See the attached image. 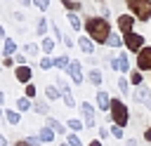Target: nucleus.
I'll list each match as a JSON object with an SVG mask.
<instances>
[{"label": "nucleus", "mask_w": 151, "mask_h": 146, "mask_svg": "<svg viewBox=\"0 0 151 146\" xmlns=\"http://www.w3.org/2000/svg\"><path fill=\"white\" fill-rule=\"evenodd\" d=\"M85 31H87V35L94 42H109V38H111V26H109L106 19H97V16L94 19H87Z\"/></svg>", "instance_id": "nucleus-1"}, {"label": "nucleus", "mask_w": 151, "mask_h": 146, "mask_svg": "<svg viewBox=\"0 0 151 146\" xmlns=\"http://www.w3.org/2000/svg\"><path fill=\"white\" fill-rule=\"evenodd\" d=\"M127 7L132 9V14L139 21L151 19V0H127Z\"/></svg>", "instance_id": "nucleus-2"}, {"label": "nucleus", "mask_w": 151, "mask_h": 146, "mask_svg": "<svg viewBox=\"0 0 151 146\" xmlns=\"http://www.w3.org/2000/svg\"><path fill=\"white\" fill-rule=\"evenodd\" d=\"M111 118H113V122L118 125V127H123V125H127V108H125V104L123 101H118V99H113L111 101Z\"/></svg>", "instance_id": "nucleus-3"}, {"label": "nucleus", "mask_w": 151, "mask_h": 146, "mask_svg": "<svg viewBox=\"0 0 151 146\" xmlns=\"http://www.w3.org/2000/svg\"><path fill=\"white\" fill-rule=\"evenodd\" d=\"M125 45H127V49H139V52H142V49H144V47H142V45H144V38L132 31V33L125 35Z\"/></svg>", "instance_id": "nucleus-4"}, {"label": "nucleus", "mask_w": 151, "mask_h": 146, "mask_svg": "<svg viewBox=\"0 0 151 146\" xmlns=\"http://www.w3.org/2000/svg\"><path fill=\"white\" fill-rule=\"evenodd\" d=\"M137 66L142 71H151V47H144L137 57Z\"/></svg>", "instance_id": "nucleus-5"}, {"label": "nucleus", "mask_w": 151, "mask_h": 146, "mask_svg": "<svg viewBox=\"0 0 151 146\" xmlns=\"http://www.w3.org/2000/svg\"><path fill=\"white\" fill-rule=\"evenodd\" d=\"M134 99H137V101H142V104H144V106L151 111V89H149L146 85H139V89H137Z\"/></svg>", "instance_id": "nucleus-6"}, {"label": "nucleus", "mask_w": 151, "mask_h": 146, "mask_svg": "<svg viewBox=\"0 0 151 146\" xmlns=\"http://www.w3.org/2000/svg\"><path fill=\"white\" fill-rule=\"evenodd\" d=\"M68 75H71V80H73L76 85L83 82V68H80L78 61H71V66H68Z\"/></svg>", "instance_id": "nucleus-7"}, {"label": "nucleus", "mask_w": 151, "mask_h": 146, "mask_svg": "<svg viewBox=\"0 0 151 146\" xmlns=\"http://www.w3.org/2000/svg\"><path fill=\"white\" fill-rule=\"evenodd\" d=\"M80 108H83V113H85V125H87V127H94V106L87 104V101H83Z\"/></svg>", "instance_id": "nucleus-8"}, {"label": "nucleus", "mask_w": 151, "mask_h": 146, "mask_svg": "<svg viewBox=\"0 0 151 146\" xmlns=\"http://www.w3.org/2000/svg\"><path fill=\"white\" fill-rule=\"evenodd\" d=\"M132 24H134V19L130 16V14H120L118 16V26H120V31L127 35V33H132Z\"/></svg>", "instance_id": "nucleus-9"}, {"label": "nucleus", "mask_w": 151, "mask_h": 146, "mask_svg": "<svg viewBox=\"0 0 151 146\" xmlns=\"http://www.w3.org/2000/svg\"><path fill=\"white\" fill-rule=\"evenodd\" d=\"M78 47H80L85 54H92V52H94V42H92V38H90V35L78 38Z\"/></svg>", "instance_id": "nucleus-10"}, {"label": "nucleus", "mask_w": 151, "mask_h": 146, "mask_svg": "<svg viewBox=\"0 0 151 146\" xmlns=\"http://www.w3.org/2000/svg\"><path fill=\"white\" fill-rule=\"evenodd\" d=\"M14 78H17L19 82H26V85H28V80H31V68H28V66H19V68L14 71Z\"/></svg>", "instance_id": "nucleus-11"}, {"label": "nucleus", "mask_w": 151, "mask_h": 146, "mask_svg": "<svg viewBox=\"0 0 151 146\" xmlns=\"http://www.w3.org/2000/svg\"><path fill=\"white\" fill-rule=\"evenodd\" d=\"M97 106H99L101 111L111 108V99H109V92H104V89H99V92H97Z\"/></svg>", "instance_id": "nucleus-12"}, {"label": "nucleus", "mask_w": 151, "mask_h": 146, "mask_svg": "<svg viewBox=\"0 0 151 146\" xmlns=\"http://www.w3.org/2000/svg\"><path fill=\"white\" fill-rule=\"evenodd\" d=\"M38 139H40L42 144H50V141L54 139V132H52L50 127H42V130H38Z\"/></svg>", "instance_id": "nucleus-13"}, {"label": "nucleus", "mask_w": 151, "mask_h": 146, "mask_svg": "<svg viewBox=\"0 0 151 146\" xmlns=\"http://www.w3.org/2000/svg\"><path fill=\"white\" fill-rule=\"evenodd\" d=\"M45 97H47L50 101H54V99H59V97H61V89H59V87H54V85H47V87H45Z\"/></svg>", "instance_id": "nucleus-14"}, {"label": "nucleus", "mask_w": 151, "mask_h": 146, "mask_svg": "<svg viewBox=\"0 0 151 146\" xmlns=\"http://www.w3.org/2000/svg\"><path fill=\"white\" fill-rule=\"evenodd\" d=\"M47 127H50L52 132H57V134H64V125H61V122H57L54 118H47Z\"/></svg>", "instance_id": "nucleus-15"}, {"label": "nucleus", "mask_w": 151, "mask_h": 146, "mask_svg": "<svg viewBox=\"0 0 151 146\" xmlns=\"http://www.w3.org/2000/svg\"><path fill=\"white\" fill-rule=\"evenodd\" d=\"M118 71L120 73H127L130 71V64H127V57L125 54H118Z\"/></svg>", "instance_id": "nucleus-16"}, {"label": "nucleus", "mask_w": 151, "mask_h": 146, "mask_svg": "<svg viewBox=\"0 0 151 146\" xmlns=\"http://www.w3.org/2000/svg\"><path fill=\"white\" fill-rule=\"evenodd\" d=\"M87 78H90V82H92V85H101V71L92 68V71L87 73Z\"/></svg>", "instance_id": "nucleus-17"}, {"label": "nucleus", "mask_w": 151, "mask_h": 146, "mask_svg": "<svg viewBox=\"0 0 151 146\" xmlns=\"http://www.w3.org/2000/svg\"><path fill=\"white\" fill-rule=\"evenodd\" d=\"M54 66H57V68H66V71H68L71 61H68V57H57V59H54Z\"/></svg>", "instance_id": "nucleus-18"}, {"label": "nucleus", "mask_w": 151, "mask_h": 146, "mask_svg": "<svg viewBox=\"0 0 151 146\" xmlns=\"http://www.w3.org/2000/svg\"><path fill=\"white\" fill-rule=\"evenodd\" d=\"M66 19H68V24H71V28H76V31H78V28H80V26H83V24H80V19H78V16H76V14H73V12H71V14H68V16H66Z\"/></svg>", "instance_id": "nucleus-19"}, {"label": "nucleus", "mask_w": 151, "mask_h": 146, "mask_svg": "<svg viewBox=\"0 0 151 146\" xmlns=\"http://www.w3.org/2000/svg\"><path fill=\"white\" fill-rule=\"evenodd\" d=\"M14 52H17V45H14V40H5V57L14 54Z\"/></svg>", "instance_id": "nucleus-20"}, {"label": "nucleus", "mask_w": 151, "mask_h": 146, "mask_svg": "<svg viewBox=\"0 0 151 146\" xmlns=\"http://www.w3.org/2000/svg\"><path fill=\"white\" fill-rule=\"evenodd\" d=\"M52 66H54V59H50V57H42V59H40V68H42V71H47V68H52Z\"/></svg>", "instance_id": "nucleus-21"}, {"label": "nucleus", "mask_w": 151, "mask_h": 146, "mask_svg": "<svg viewBox=\"0 0 151 146\" xmlns=\"http://www.w3.org/2000/svg\"><path fill=\"white\" fill-rule=\"evenodd\" d=\"M17 106H19V111H28V106H31L28 97H21V99H17Z\"/></svg>", "instance_id": "nucleus-22"}, {"label": "nucleus", "mask_w": 151, "mask_h": 146, "mask_svg": "<svg viewBox=\"0 0 151 146\" xmlns=\"http://www.w3.org/2000/svg\"><path fill=\"white\" fill-rule=\"evenodd\" d=\"M5 113H7V120H9L12 125H19V118H21V115H19L17 111H5Z\"/></svg>", "instance_id": "nucleus-23"}, {"label": "nucleus", "mask_w": 151, "mask_h": 146, "mask_svg": "<svg viewBox=\"0 0 151 146\" xmlns=\"http://www.w3.org/2000/svg\"><path fill=\"white\" fill-rule=\"evenodd\" d=\"M52 49H54V40L52 38H45L42 40V52H52Z\"/></svg>", "instance_id": "nucleus-24"}, {"label": "nucleus", "mask_w": 151, "mask_h": 146, "mask_svg": "<svg viewBox=\"0 0 151 146\" xmlns=\"http://www.w3.org/2000/svg\"><path fill=\"white\" fill-rule=\"evenodd\" d=\"M123 42H125V40H120V38H118V35H111V38H109V42H106V45H111V47H120V45H123Z\"/></svg>", "instance_id": "nucleus-25"}, {"label": "nucleus", "mask_w": 151, "mask_h": 146, "mask_svg": "<svg viewBox=\"0 0 151 146\" xmlns=\"http://www.w3.org/2000/svg\"><path fill=\"white\" fill-rule=\"evenodd\" d=\"M68 127H71L73 132H78V130H83V122H80V120H76V118H71V120H68Z\"/></svg>", "instance_id": "nucleus-26"}, {"label": "nucleus", "mask_w": 151, "mask_h": 146, "mask_svg": "<svg viewBox=\"0 0 151 146\" xmlns=\"http://www.w3.org/2000/svg\"><path fill=\"white\" fill-rule=\"evenodd\" d=\"M26 54H28V57H35V54H38V45L28 42V45H26Z\"/></svg>", "instance_id": "nucleus-27"}, {"label": "nucleus", "mask_w": 151, "mask_h": 146, "mask_svg": "<svg viewBox=\"0 0 151 146\" xmlns=\"http://www.w3.org/2000/svg\"><path fill=\"white\" fill-rule=\"evenodd\" d=\"M118 89H120L123 94H127V92H130V87H127V80H125V78H120V80H118Z\"/></svg>", "instance_id": "nucleus-28"}, {"label": "nucleus", "mask_w": 151, "mask_h": 146, "mask_svg": "<svg viewBox=\"0 0 151 146\" xmlns=\"http://www.w3.org/2000/svg\"><path fill=\"white\" fill-rule=\"evenodd\" d=\"M45 31H47V19H38V33L42 35Z\"/></svg>", "instance_id": "nucleus-29"}, {"label": "nucleus", "mask_w": 151, "mask_h": 146, "mask_svg": "<svg viewBox=\"0 0 151 146\" xmlns=\"http://www.w3.org/2000/svg\"><path fill=\"white\" fill-rule=\"evenodd\" d=\"M35 111H40L42 115H47V104L45 101H35Z\"/></svg>", "instance_id": "nucleus-30"}, {"label": "nucleus", "mask_w": 151, "mask_h": 146, "mask_svg": "<svg viewBox=\"0 0 151 146\" xmlns=\"http://www.w3.org/2000/svg\"><path fill=\"white\" fill-rule=\"evenodd\" d=\"M66 144H71V146H83V144H80V139H78L76 134H68V139H66Z\"/></svg>", "instance_id": "nucleus-31"}, {"label": "nucleus", "mask_w": 151, "mask_h": 146, "mask_svg": "<svg viewBox=\"0 0 151 146\" xmlns=\"http://www.w3.org/2000/svg\"><path fill=\"white\" fill-rule=\"evenodd\" d=\"M111 132H113V137H116V139H123V130H120L118 125H113V127H111Z\"/></svg>", "instance_id": "nucleus-32"}, {"label": "nucleus", "mask_w": 151, "mask_h": 146, "mask_svg": "<svg viewBox=\"0 0 151 146\" xmlns=\"http://www.w3.org/2000/svg\"><path fill=\"white\" fill-rule=\"evenodd\" d=\"M35 2V7H40V9H47L50 7V0H33Z\"/></svg>", "instance_id": "nucleus-33"}, {"label": "nucleus", "mask_w": 151, "mask_h": 146, "mask_svg": "<svg viewBox=\"0 0 151 146\" xmlns=\"http://www.w3.org/2000/svg\"><path fill=\"white\" fill-rule=\"evenodd\" d=\"M130 80H132V85H142V75H139V73H132Z\"/></svg>", "instance_id": "nucleus-34"}, {"label": "nucleus", "mask_w": 151, "mask_h": 146, "mask_svg": "<svg viewBox=\"0 0 151 146\" xmlns=\"http://www.w3.org/2000/svg\"><path fill=\"white\" fill-rule=\"evenodd\" d=\"M26 97H35V87H33L31 82L26 85Z\"/></svg>", "instance_id": "nucleus-35"}, {"label": "nucleus", "mask_w": 151, "mask_h": 146, "mask_svg": "<svg viewBox=\"0 0 151 146\" xmlns=\"http://www.w3.org/2000/svg\"><path fill=\"white\" fill-rule=\"evenodd\" d=\"M64 5H66L68 9H78V2H76V0H64Z\"/></svg>", "instance_id": "nucleus-36"}, {"label": "nucleus", "mask_w": 151, "mask_h": 146, "mask_svg": "<svg viewBox=\"0 0 151 146\" xmlns=\"http://www.w3.org/2000/svg\"><path fill=\"white\" fill-rule=\"evenodd\" d=\"M14 61H17L19 66H24V64H26V57H21V54H17V57H14Z\"/></svg>", "instance_id": "nucleus-37"}, {"label": "nucleus", "mask_w": 151, "mask_h": 146, "mask_svg": "<svg viewBox=\"0 0 151 146\" xmlns=\"http://www.w3.org/2000/svg\"><path fill=\"white\" fill-rule=\"evenodd\" d=\"M109 132H111V130H106V127H101V130H99V137H101V139H106V137H109Z\"/></svg>", "instance_id": "nucleus-38"}, {"label": "nucleus", "mask_w": 151, "mask_h": 146, "mask_svg": "<svg viewBox=\"0 0 151 146\" xmlns=\"http://www.w3.org/2000/svg\"><path fill=\"white\" fill-rule=\"evenodd\" d=\"M64 42H66V47H73V40H71L68 35H64Z\"/></svg>", "instance_id": "nucleus-39"}, {"label": "nucleus", "mask_w": 151, "mask_h": 146, "mask_svg": "<svg viewBox=\"0 0 151 146\" xmlns=\"http://www.w3.org/2000/svg\"><path fill=\"white\" fill-rule=\"evenodd\" d=\"M0 146H7V139H5V134H0Z\"/></svg>", "instance_id": "nucleus-40"}, {"label": "nucleus", "mask_w": 151, "mask_h": 146, "mask_svg": "<svg viewBox=\"0 0 151 146\" xmlns=\"http://www.w3.org/2000/svg\"><path fill=\"white\" fill-rule=\"evenodd\" d=\"M125 146H137V141H134V139H127V141H125Z\"/></svg>", "instance_id": "nucleus-41"}, {"label": "nucleus", "mask_w": 151, "mask_h": 146, "mask_svg": "<svg viewBox=\"0 0 151 146\" xmlns=\"http://www.w3.org/2000/svg\"><path fill=\"white\" fill-rule=\"evenodd\" d=\"M144 139H146V141H151V130H149V132H144Z\"/></svg>", "instance_id": "nucleus-42"}, {"label": "nucleus", "mask_w": 151, "mask_h": 146, "mask_svg": "<svg viewBox=\"0 0 151 146\" xmlns=\"http://www.w3.org/2000/svg\"><path fill=\"white\" fill-rule=\"evenodd\" d=\"M14 146H31V144H28V141H17Z\"/></svg>", "instance_id": "nucleus-43"}, {"label": "nucleus", "mask_w": 151, "mask_h": 146, "mask_svg": "<svg viewBox=\"0 0 151 146\" xmlns=\"http://www.w3.org/2000/svg\"><path fill=\"white\" fill-rule=\"evenodd\" d=\"M19 2H21V5H31V0H19Z\"/></svg>", "instance_id": "nucleus-44"}, {"label": "nucleus", "mask_w": 151, "mask_h": 146, "mask_svg": "<svg viewBox=\"0 0 151 146\" xmlns=\"http://www.w3.org/2000/svg\"><path fill=\"white\" fill-rule=\"evenodd\" d=\"M90 146H101V141H92V144H90Z\"/></svg>", "instance_id": "nucleus-45"}, {"label": "nucleus", "mask_w": 151, "mask_h": 146, "mask_svg": "<svg viewBox=\"0 0 151 146\" xmlns=\"http://www.w3.org/2000/svg\"><path fill=\"white\" fill-rule=\"evenodd\" d=\"M2 101H5V94H2V92H0V104H2Z\"/></svg>", "instance_id": "nucleus-46"}, {"label": "nucleus", "mask_w": 151, "mask_h": 146, "mask_svg": "<svg viewBox=\"0 0 151 146\" xmlns=\"http://www.w3.org/2000/svg\"><path fill=\"white\" fill-rule=\"evenodd\" d=\"M61 146H71V144H66V141H64V144H61Z\"/></svg>", "instance_id": "nucleus-47"}]
</instances>
